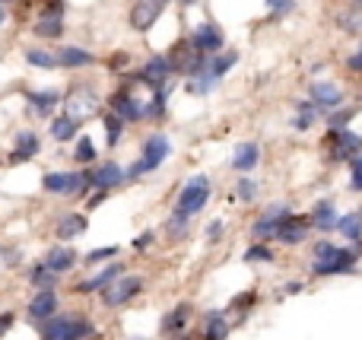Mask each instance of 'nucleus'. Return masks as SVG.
Masks as SVG:
<instances>
[{"mask_svg":"<svg viewBox=\"0 0 362 340\" xmlns=\"http://www.w3.org/2000/svg\"><path fill=\"white\" fill-rule=\"evenodd\" d=\"M312 220H314V226H318V229H334V222H337V216H334V207H330V204H318V207H314V213H312Z\"/></svg>","mask_w":362,"mask_h":340,"instance_id":"nucleus-32","label":"nucleus"},{"mask_svg":"<svg viewBox=\"0 0 362 340\" xmlns=\"http://www.w3.org/2000/svg\"><path fill=\"white\" fill-rule=\"evenodd\" d=\"M207 201H210V178L197 175V178L188 181L185 191L178 194V204H175V210H172V222H175V226H185L191 216H197L200 210H204Z\"/></svg>","mask_w":362,"mask_h":340,"instance_id":"nucleus-1","label":"nucleus"},{"mask_svg":"<svg viewBox=\"0 0 362 340\" xmlns=\"http://www.w3.org/2000/svg\"><path fill=\"white\" fill-rule=\"evenodd\" d=\"M74 160L76 162H92L96 160V146H92V140L80 137V143H76V150H74Z\"/></svg>","mask_w":362,"mask_h":340,"instance_id":"nucleus-36","label":"nucleus"},{"mask_svg":"<svg viewBox=\"0 0 362 340\" xmlns=\"http://www.w3.org/2000/svg\"><path fill=\"white\" fill-rule=\"evenodd\" d=\"M283 220H270V216H260L258 222L251 226V236L258 239V242H264V239H277V226H280Z\"/></svg>","mask_w":362,"mask_h":340,"instance_id":"nucleus-30","label":"nucleus"},{"mask_svg":"<svg viewBox=\"0 0 362 340\" xmlns=\"http://www.w3.org/2000/svg\"><path fill=\"white\" fill-rule=\"evenodd\" d=\"M334 255H337V248L330 242H318V245H314V261H330Z\"/></svg>","mask_w":362,"mask_h":340,"instance_id":"nucleus-40","label":"nucleus"},{"mask_svg":"<svg viewBox=\"0 0 362 340\" xmlns=\"http://www.w3.org/2000/svg\"><path fill=\"white\" fill-rule=\"evenodd\" d=\"M242 261H251V264H270L274 261V251L267 248V245H251V248L245 251V255H242Z\"/></svg>","mask_w":362,"mask_h":340,"instance_id":"nucleus-34","label":"nucleus"},{"mask_svg":"<svg viewBox=\"0 0 362 340\" xmlns=\"http://www.w3.org/2000/svg\"><path fill=\"white\" fill-rule=\"evenodd\" d=\"M92 111H96V96H92L86 86H76L74 96L67 99V115L74 121H80V118H86V115H92Z\"/></svg>","mask_w":362,"mask_h":340,"instance_id":"nucleus-13","label":"nucleus"},{"mask_svg":"<svg viewBox=\"0 0 362 340\" xmlns=\"http://www.w3.org/2000/svg\"><path fill=\"white\" fill-rule=\"evenodd\" d=\"M111 108H115V115L121 121H140V118H144V105L130 96L127 86H124V90H118L115 96H111Z\"/></svg>","mask_w":362,"mask_h":340,"instance_id":"nucleus-10","label":"nucleus"},{"mask_svg":"<svg viewBox=\"0 0 362 340\" xmlns=\"http://www.w3.org/2000/svg\"><path fill=\"white\" fill-rule=\"evenodd\" d=\"M13 312H4V315H0V337H4V334H7L10 331V327H13Z\"/></svg>","mask_w":362,"mask_h":340,"instance_id":"nucleus-43","label":"nucleus"},{"mask_svg":"<svg viewBox=\"0 0 362 340\" xmlns=\"http://www.w3.org/2000/svg\"><path fill=\"white\" fill-rule=\"evenodd\" d=\"M0 3H4V7H7V3H13V0H0Z\"/></svg>","mask_w":362,"mask_h":340,"instance_id":"nucleus-52","label":"nucleus"},{"mask_svg":"<svg viewBox=\"0 0 362 340\" xmlns=\"http://www.w3.org/2000/svg\"><path fill=\"white\" fill-rule=\"evenodd\" d=\"M159 3H169V0H159Z\"/></svg>","mask_w":362,"mask_h":340,"instance_id":"nucleus-53","label":"nucleus"},{"mask_svg":"<svg viewBox=\"0 0 362 340\" xmlns=\"http://www.w3.org/2000/svg\"><path fill=\"white\" fill-rule=\"evenodd\" d=\"M334 226L343 232V236L349 239V242H362V216H359V213H347V216H340V220H337Z\"/></svg>","mask_w":362,"mask_h":340,"instance_id":"nucleus-25","label":"nucleus"},{"mask_svg":"<svg viewBox=\"0 0 362 340\" xmlns=\"http://www.w3.org/2000/svg\"><path fill=\"white\" fill-rule=\"evenodd\" d=\"M312 99L318 108H334L343 102V92L334 83H312Z\"/></svg>","mask_w":362,"mask_h":340,"instance_id":"nucleus-20","label":"nucleus"},{"mask_svg":"<svg viewBox=\"0 0 362 340\" xmlns=\"http://www.w3.org/2000/svg\"><path fill=\"white\" fill-rule=\"evenodd\" d=\"M41 264H45L48 271H55L57 277H61V274H67L70 267L76 264V251H74V248H64V245H57V248L48 251V257H45Z\"/></svg>","mask_w":362,"mask_h":340,"instance_id":"nucleus-18","label":"nucleus"},{"mask_svg":"<svg viewBox=\"0 0 362 340\" xmlns=\"http://www.w3.org/2000/svg\"><path fill=\"white\" fill-rule=\"evenodd\" d=\"M32 32L39 35V38H57V35L64 32V16H39Z\"/></svg>","mask_w":362,"mask_h":340,"instance_id":"nucleus-24","label":"nucleus"},{"mask_svg":"<svg viewBox=\"0 0 362 340\" xmlns=\"http://www.w3.org/2000/svg\"><path fill=\"white\" fill-rule=\"evenodd\" d=\"M121 274H124L121 264H111V267L99 271L96 277H89V280H83V283H76V292H102L105 286H109L115 277H121Z\"/></svg>","mask_w":362,"mask_h":340,"instance_id":"nucleus-17","label":"nucleus"},{"mask_svg":"<svg viewBox=\"0 0 362 340\" xmlns=\"http://www.w3.org/2000/svg\"><path fill=\"white\" fill-rule=\"evenodd\" d=\"M7 22V10H4V3H0V26Z\"/></svg>","mask_w":362,"mask_h":340,"instance_id":"nucleus-50","label":"nucleus"},{"mask_svg":"<svg viewBox=\"0 0 362 340\" xmlns=\"http://www.w3.org/2000/svg\"><path fill=\"white\" fill-rule=\"evenodd\" d=\"M347 67H349V70H356V73H362V51H359V55H353V57H349V61H347Z\"/></svg>","mask_w":362,"mask_h":340,"instance_id":"nucleus-45","label":"nucleus"},{"mask_svg":"<svg viewBox=\"0 0 362 340\" xmlns=\"http://www.w3.org/2000/svg\"><path fill=\"white\" fill-rule=\"evenodd\" d=\"M153 242V232H144V236H140V239H134V248H146V245H150Z\"/></svg>","mask_w":362,"mask_h":340,"instance_id":"nucleus-47","label":"nucleus"},{"mask_svg":"<svg viewBox=\"0 0 362 340\" xmlns=\"http://www.w3.org/2000/svg\"><path fill=\"white\" fill-rule=\"evenodd\" d=\"M55 312H57L55 290H39V292H35V299L29 302V318H32V321H45V318H51Z\"/></svg>","mask_w":362,"mask_h":340,"instance_id":"nucleus-14","label":"nucleus"},{"mask_svg":"<svg viewBox=\"0 0 362 340\" xmlns=\"http://www.w3.org/2000/svg\"><path fill=\"white\" fill-rule=\"evenodd\" d=\"M235 61H239V55H232V51H225V55H216V57H210V61H207V70H210L213 77H223L225 70H232L235 67Z\"/></svg>","mask_w":362,"mask_h":340,"instance_id":"nucleus-29","label":"nucleus"},{"mask_svg":"<svg viewBox=\"0 0 362 340\" xmlns=\"http://www.w3.org/2000/svg\"><path fill=\"white\" fill-rule=\"evenodd\" d=\"M188 318H191V306H178L169 318H162V334H178Z\"/></svg>","mask_w":362,"mask_h":340,"instance_id":"nucleus-27","label":"nucleus"},{"mask_svg":"<svg viewBox=\"0 0 362 340\" xmlns=\"http://www.w3.org/2000/svg\"><path fill=\"white\" fill-rule=\"evenodd\" d=\"M293 7H295L293 0H277V3H274V13H277V16H283V13H289Z\"/></svg>","mask_w":362,"mask_h":340,"instance_id":"nucleus-44","label":"nucleus"},{"mask_svg":"<svg viewBox=\"0 0 362 340\" xmlns=\"http://www.w3.org/2000/svg\"><path fill=\"white\" fill-rule=\"evenodd\" d=\"M219 232H223V222H210V226H207V239H219Z\"/></svg>","mask_w":362,"mask_h":340,"instance_id":"nucleus-46","label":"nucleus"},{"mask_svg":"<svg viewBox=\"0 0 362 340\" xmlns=\"http://www.w3.org/2000/svg\"><path fill=\"white\" fill-rule=\"evenodd\" d=\"M172 153V143L165 140V134H153L150 140L144 143V160L150 162V169H159L162 166V160Z\"/></svg>","mask_w":362,"mask_h":340,"instance_id":"nucleus-16","label":"nucleus"},{"mask_svg":"<svg viewBox=\"0 0 362 340\" xmlns=\"http://www.w3.org/2000/svg\"><path fill=\"white\" fill-rule=\"evenodd\" d=\"M124 181V172L118 162H105V166H96L92 172H86V187H96V191H111Z\"/></svg>","mask_w":362,"mask_h":340,"instance_id":"nucleus-7","label":"nucleus"},{"mask_svg":"<svg viewBox=\"0 0 362 340\" xmlns=\"http://www.w3.org/2000/svg\"><path fill=\"white\" fill-rule=\"evenodd\" d=\"M330 143H334L330 160H347V156H353V153L362 150V137L353 134L349 127H334V131H330Z\"/></svg>","mask_w":362,"mask_h":340,"instance_id":"nucleus-8","label":"nucleus"},{"mask_svg":"<svg viewBox=\"0 0 362 340\" xmlns=\"http://www.w3.org/2000/svg\"><path fill=\"white\" fill-rule=\"evenodd\" d=\"M356 115V108H347V111H334L330 115V127H347V121Z\"/></svg>","mask_w":362,"mask_h":340,"instance_id":"nucleus-42","label":"nucleus"},{"mask_svg":"<svg viewBox=\"0 0 362 340\" xmlns=\"http://www.w3.org/2000/svg\"><path fill=\"white\" fill-rule=\"evenodd\" d=\"M191 45L194 51H200V55H216L219 48H223V32H219L216 26H210V22H204V26H197L191 32Z\"/></svg>","mask_w":362,"mask_h":340,"instance_id":"nucleus-9","label":"nucleus"},{"mask_svg":"<svg viewBox=\"0 0 362 340\" xmlns=\"http://www.w3.org/2000/svg\"><path fill=\"white\" fill-rule=\"evenodd\" d=\"M57 67H67V70H76V67H89V64L96 61V57L89 55L86 48H74V45H67V48H61L55 55Z\"/></svg>","mask_w":362,"mask_h":340,"instance_id":"nucleus-19","label":"nucleus"},{"mask_svg":"<svg viewBox=\"0 0 362 340\" xmlns=\"http://www.w3.org/2000/svg\"><path fill=\"white\" fill-rule=\"evenodd\" d=\"M26 99H29V105H32L35 115L45 118V115H51V108L61 102V92L57 90H41V92H26Z\"/></svg>","mask_w":362,"mask_h":340,"instance_id":"nucleus-21","label":"nucleus"},{"mask_svg":"<svg viewBox=\"0 0 362 340\" xmlns=\"http://www.w3.org/2000/svg\"><path fill=\"white\" fill-rule=\"evenodd\" d=\"M124 64H127V55H115V57L109 61V67H111V70H121Z\"/></svg>","mask_w":362,"mask_h":340,"instance_id":"nucleus-48","label":"nucleus"},{"mask_svg":"<svg viewBox=\"0 0 362 340\" xmlns=\"http://www.w3.org/2000/svg\"><path fill=\"white\" fill-rule=\"evenodd\" d=\"M102 201H105V191H99V194L92 197V201H89V210H92V207H99V204H102Z\"/></svg>","mask_w":362,"mask_h":340,"instance_id":"nucleus-49","label":"nucleus"},{"mask_svg":"<svg viewBox=\"0 0 362 340\" xmlns=\"http://www.w3.org/2000/svg\"><path fill=\"white\" fill-rule=\"evenodd\" d=\"M41 150V143H39V134H32V131H20L16 134V146H13V153H10V162H26V160H32L35 153Z\"/></svg>","mask_w":362,"mask_h":340,"instance_id":"nucleus-15","label":"nucleus"},{"mask_svg":"<svg viewBox=\"0 0 362 340\" xmlns=\"http://www.w3.org/2000/svg\"><path fill=\"white\" fill-rule=\"evenodd\" d=\"M105 131H109V146H115L118 140H121V131H124V121L118 118L115 111L111 115H105Z\"/></svg>","mask_w":362,"mask_h":340,"instance_id":"nucleus-35","label":"nucleus"},{"mask_svg":"<svg viewBox=\"0 0 362 340\" xmlns=\"http://www.w3.org/2000/svg\"><path fill=\"white\" fill-rule=\"evenodd\" d=\"M169 73H172L169 55H156L153 61H146L144 67H140V73L134 77V83H144V86H150V90H159V86H165Z\"/></svg>","mask_w":362,"mask_h":340,"instance_id":"nucleus-6","label":"nucleus"},{"mask_svg":"<svg viewBox=\"0 0 362 340\" xmlns=\"http://www.w3.org/2000/svg\"><path fill=\"white\" fill-rule=\"evenodd\" d=\"M41 187L48 194H64V197H74L80 191H86V175L83 172H48L41 178Z\"/></svg>","mask_w":362,"mask_h":340,"instance_id":"nucleus-4","label":"nucleus"},{"mask_svg":"<svg viewBox=\"0 0 362 340\" xmlns=\"http://www.w3.org/2000/svg\"><path fill=\"white\" fill-rule=\"evenodd\" d=\"M83 232H86V216L83 213H67L61 222H57V239H61V242L80 239Z\"/></svg>","mask_w":362,"mask_h":340,"instance_id":"nucleus-22","label":"nucleus"},{"mask_svg":"<svg viewBox=\"0 0 362 340\" xmlns=\"http://www.w3.org/2000/svg\"><path fill=\"white\" fill-rule=\"evenodd\" d=\"M274 3H277V0H267V7H274Z\"/></svg>","mask_w":362,"mask_h":340,"instance_id":"nucleus-51","label":"nucleus"},{"mask_svg":"<svg viewBox=\"0 0 362 340\" xmlns=\"http://www.w3.org/2000/svg\"><path fill=\"white\" fill-rule=\"evenodd\" d=\"M362 255V242H356V248H337V255L330 261H314L312 271L318 277H330V274H343V271H353L356 261Z\"/></svg>","mask_w":362,"mask_h":340,"instance_id":"nucleus-5","label":"nucleus"},{"mask_svg":"<svg viewBox=\"0 0 362 340\" xmlns=\"http://www.w3.org/2000/svg\"><path fill=\"white\" fill-rule=\"evenodd\" d=\"M76 127H80V121H74L70 115H61V118L51 121V137L55 140H70L76 134Z\"/></svg>","mask_w":362,"mask_h":340,"instance_id":"nucleus-28","label":"nucleus"},{"mask_svg":"<svg viewBox=\"0 0 362 340\" xmlns=\"http://www.w3.org/2000/svg\"><path fill=\"white\" fill-rule=\"evenodd\" d=\"M159 13H162V3H159V0H137L134 10H130V26L146 32V29L159 20Z\"/></svg>","mask_w":362,"mask_h":340,"instance_id":"nucleus-11","label":"nucleus"},{"mask_svg":"<svg viewBox=\"0 0 362 340\" xmlns=\"http://www.w3.org/2000/svg\"><path fill=\"white\" fill-rule=\"evenodd\" d=\"M26 64H32V67H41V70H55V67H57L55 55H48V51H35V48L26 51Z\"/></svg>","mask_w":362,"mask_h":340,"instance_id":"nucleus-33","label":"nucleus"},{"mask_svg":"<svg viewBox=\"0 0 362 340\" xmlns=\"http://www.w3.org/2000/svg\"><path fill=\"white\" fill-rule=\"evenodd\" d=\"M349 169H353V191H362V156H356V160H349Z\"/></svg>","mask_w":362,"mask_h":340,"instance_id":"nucleus-41","label":"nucleus"},{"mask_svg":"<svg viewBox=\"0 0 362 340\" xmlns=\"http://www.w3.org/2000/svg\"><path fill=\"white\" fill-rule=\"evenodd\" d=\"M29 280H32L35 290H55V286H57V274L48 271L45 264H35L32 274H29Z\"/></svg>","mask_w":362,"mask_h":340,"instance_id":"nucleus-26","label":"nucleus"},{"mask_svg":"<svg viewBox=\"0 0 362 340\" xmlns=\"http://www.w3.org/2000/svg\"><path fill=\"white\" fill-rule=\"evenodd\" d=\"M115 255H118V245H105V248L89 251L86 261H89V264H99V261H105V257H115Z\"/></svg>","mask_w":362,"mask_h":340,"instance_id":"nucleus-38","label":"nucleus"},{"mask_svg":"<svg viewBox=\"0 0 362 340\" xmlns=\"http://www.w3.org/2000/svg\"><path fill=\"white\" fill-rule=\"evenodd\" d=\"M356 3H362V0H356Z\"/></svg>","mask_w":362,"mask_h":340,"instance_id":"nucleus-54","label":"nucleus"},{"mask_svg":"<svg viewBox=\"0 0 362 340\" xmlns=\"http://www.w3.org/2000/svg\"><path fill=\"white\" fill-rule=\"evenodd\" d=\"M295 108H299V121H295V125H299V127H308V125H312V118H314V111H318V105L302 102V105H295Z\"/></svg>","mask_w":362,"mask_h":340,"instance_id":"nucleus-37","label":"nucleus"},{"mask_svg":"<svg viewBox=\"0 0 362 340\" xmlns=\"http://www.w3.org/2000/svg\"><path fill=\"white\" fill-rule=\"evenodd\" d=\"M140 290H144V280H140V277H124V274H121V277H115L102 290V302L109 309H118V306H124V302H130V299L137 296Z\"/></svg>","mask_w":362,"mask_h":340,"instance_id":"nucleus-3","label":"nucleus"},{"mask_svg":"<svg viewBox=\"0 0 362 340\" xmlns=\"http://www.w3.org/2000/svg\"><path fill=\"white\" fill-rule=\"evenodd\" d=\"M258 162H260V146L258 143H242L232 156V166L239 169V172H251Z\"/></svg>","mask_w":362,"mask_h":340,"instance_id":"nucleus-23","label":"nucleus"},{"mask_svg":"<svg viewBox=\"0 0 362 340\" xmlns=\"http://www.w3.org/2000/svg\"><path fill=\"white\" fill-rule=\"evenodd\" d=\"M305 236H308V220H302V216L289 213L286 220L277 226V239H280L283 245H299Z\"/></svg>","mask_w":362,"mask_h":340,"instance_id":"nucleus-12","label":"nucleus"},{"mask_svg":"<svg viewBox=\"0 0 362 340\" xmlns=\"http://www.w3.org/2000/svg\"><path fill=\"white\" fill-rule=\"evenodd\" d=\"M239 197H242L245 204H251L254 197H258V187H254V181H248V178L239 181Z\"/></svg>","mask_w":362,"mask_h":340,"instance_id":"nucleus-39","label":"nucleus"},{"mask_svg":"<svg viewBox=\"0 0 362 340\" xmlns=\"http://www.w3.org/2000/svg\"><path fill=\"white\" fill-rule=\"evenodd\" d=\"M92 334H96V327L80 315H51L41 325V340H83Z\"/></svg>","mask_w":362,"mask_h":340,"instance_id":"nucleus-2","label":"nucleus"},{"mask_svg":"<svg viewBox=\"0 0 362 340\" xmlns=\"http://www.w3.org/2000/svg\"><path fill=\"white\" fill-rule=\"evenodd\" d=\"M229 337V325H225L223 315H210L207 318V331H204V340H225Z\"/></svg>","mask_w":362,"mask_h":340,"instance_id":"nucleus-31","label":"nucleus"}]
</instances>
